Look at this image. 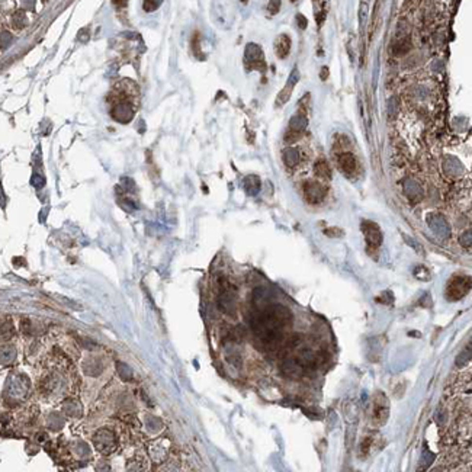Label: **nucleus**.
<instances>
[{
    "instance_id": "f8f14e48",
    "label": "nucleus",
    "mask_w": 472,
    "mask_h": 472,
    "mask_svg": "<svg viewBox=\"0 0 472 472\" xmlns=\"http://www.w3.org/2000/svg\"><path fill=\"white\" fill-rule=\"evenodd\" d=\"M314 171L318 177H321L324 180H330L331 179V169H330L328 163L324 158H320V160L315 161Z\"/></svg>"
},
{
    "instance_id": "9b49d317",
    "label": "nucleus",
    "mask_w": 472,
    "mask_h": 472,
    "mask_svg": "<svg viewBox=\"0 0 472 472\" xmlns=\"http://www.w3.org/2000/svg\"><path fill=\"white\" fill-rule=\"evenodd\" d=\"M307 128V118L303 114H298L295 117L291 118L289 121V131L297 133V134H303V131Z\"/></svg>"
},
{
    "instance_id": "6ab92c4d",
    "label": "nucleus",
    "mask_w": 472,
    "mask_h": 472,
    "mask_svg": "<svg viewBox=\"0 0 472 472\" xmlns=\"http://www.w3.org/2000/svg\"><path fill=\"white\" fill-rule=\"evenodd\" d=\"M279 9H281V1H270L269 3V10H270V13H278L279 12Z\"/></svg>"
},
{
    "instance_id": "aec40b11",
    "label": "nucleus",
    "mask_w": 472,
    "mask_h": 472,
    "mask_svg": "<svg viewBox=\"0 0 472 472\" xmlns=\"http://www.w3.org/2000/svg\"><path fill=\"white\" fill-rule=\"evenodd\" d=\"M297 19H298V26H300L301 29H305V28H307V25H308V22H307V17H305L304 15H298V16H297Z\"/></svg>"
},
{
    "instance_id": "412c9836",
    "label": "nucleus",
    "mask_w": 472,
    "mask_h": 472,
    "mask_svg": "<svg viewBox=\"0 0 472 472\" xmlns=\"http://www.w3.org/2000/svg\"><path fill=\"white\" fill-rule=\"evenodd\" d=\"M157 6H160V1H154V3L146 1V3H144V9H146V10H154Z\"/></svg>"
},
{
    "instance_id": "f257e3e1",
    "label": "nucleus",
    "mask_w": 472,
    "mask_h": 472,
    "mask_svg": "<svg viewBox=\"0 0 472 472\" xmlns=\"http://www.w3.org/2000/svg\"><path fill=\"white\" fill-rule=\"evenodd\" d=\"M471 288V279L468 276H454L446 288V297L451 301H458L464 298Z\"/></svg>"
},
{
    "instance_id": "0eeeda50",
    "label": "nucleus",
    "mask_w": 472,
    "mask_h": 472,
    "mask_svg": "<svg viewBox=\"0 0 472 472\" xmlns=\"http://www.w3.org/2000/svg\"><path fill=\"white\" fill-rule=\"evenodd\" d=\"M281 369H282V373L288 378H300L303 376L304 373V369L297 363V360L294 357H285L282 360V365H281Z\"/></svg>"
},
{
    "instance_id": "f03ea898",
    "label": "nucleus",
    "mask_w": 472,
    "mask_h": 472,
    "mask_svg": "<svg viewBox=\"0 0 472 472\" xmlns=\"http://www.w3.org/2000/svg\"><path fill=\"white\" fill-rule=\"evenodd\" d=\"M388 414H389V404L385 395L382 394H376L372 403V421L376 426H382L387 423L388 420Z\"/></svg>"
},
{
    "instance_id": "6e6552de",
    "label": "nucleus",
    "mask_w": 472,
    "mask_h": 472,
    "mask_svg": "<svg viewBox=\"0 0 472 472\" xmlns=\"http://www.w3.org/2000/svg\"><path fill=\"white\" fill-rule=\"evenodd\" d=\"M291 51V38L287 34H282L275 41V52L279 58H287Z\"/></svg>"
},
{
    "instance_id": "ddd939ff",
    "label": "nucleus",
    "mask_w": 472,
    "mask_h": 472,
    "mask_svg": "<svg viewBox=\"0 0 472 472\" xmlns=\"http://www.w3.org/2000/svg\"><path fill=\"white\" fill-rule=\"evenodd\" d=\"M373 445H375V439L373 436H366L360 446H359V458H366L372 454V449H373Z\"/></svg>"
},
{
    "instance_id": "20e7f679",
    "label": "nucleus",
    "mask_w": 472,
    "mask_h": 472,
    "mask_svg": "<svg viewBox=\"0 0 472 472\" xmlns=\"http://www.w3.org/2000/svg\"><path fill=\"white\" fill-rule=\"evenodd\" d=\"M363 234H365V238H366V243H368V247L369 249H378L381 244H382V231L379 228L378 224L372 222V221H362V225H360Z\"/></svg>"
},
{
    "instance_id": "423d86ee",
    "label": "nucleus",
    "mask_w": 472,
    "mask_h": 472,
    "mask_svg": "<svg viewBox=\"0 0 472 472\" xmlns=\"http://www.w3.org/2000/svg\"><path fill=\"white\" fill-rule=\"evenodd\" d=\"M337 164H338L340 170L347 176L354 174L356 170H357V158L354 157L350 152L340 153L338 157H337Z\"/></svg>"
},
{
    "instance_id": "4be33fe9",
    "label": "nucleus",
    "mask_w": 472,
    "mask_h": 472,
    "mask_svg": "<svg viewBox=\"0 0 472 472\" xmlns=\"http://www.w3.org/2000/svg\"><path fill=\"white\" fill-rule=\"evenodd\" d=\"M328 74H330L328 67H322L321 71H320V77H321V80H327V79H328Z\"/></svg>"
},
{
    "instance_id": "2eb2a0df",
    "label": "nucleus",
    "mask_w": 472,
    "mask_h": 472,
    "mask_svg": "<svg viewBox=\"0 0 472 472\" xmlns=\"http://www.w3.org/2000/svg\"><path fill=\"white\" fill-rule=\"evenodd\" d=\"M433 459H435V455L430 454V452L427 451V448L424 446L423 454H421V461H420V464H421V471L427 470V468L430 467V464L433 462Z\"/></svg>"
},
{
    "instance_id": "4468645a",
    "label": "nucleus",
    "mask_w": 472,
    "mask_h": 472,
    "mask_svg": "<svg viewBox=\"0 0 472 472\" xmlns=\"http://www.w3.org/2000/svg\"><path fill=\"white\" fill-rule=\"evenodd\" d=\"M410 47H411L410 39L404 38L403 41H398L394 45V52H395V55H404V54H407V51L410 50Z\"/></svg>"
},
{
    "instance_id": "dca6fc26",
    "label": "nucleus",
    "mask_w": 472,
    "mask_h": 472,
    "mask_svg": "<svg viewBox=\"0 0 472 472\" xmlns=\"http://www.w3.org/2000/svg\"><path fill=\"white\" fill-rule=\"evenodd\" d=\"M414 276L417 279H420V281H429L430 279V272H429L427 268H424V266L420 265V266H417L414 269Z\"/></svg>"
},
{
    "instance_id": "9d476101",
    "label": "nucleus",
    "mask_w": 472,
    "mask_h": 472,
    "mask_svg": "<svg viewBox=\"0 0 472 472\" xmlns=\"http://www.w3.org/2000/svg\"><path fill=\"white\" fill-rule=\"evenodd\" d=\"M282 157H284V161H285V164H287L288 167H294V166H297V164L300 163V160H301V154H300V150H298V149H295V147H288V149L284 150Z\"/></svg>"
},
{
    "instance_id": "5701e85b",
    "label": "nucleus",
    "mask_w": 472,
    "mask_h": 472,
    "mask_svg": "<svg viewBox=\"0 0 472 472\" xmlns=\"http://www.w3.org/2000/svg\"><path fill=\"white\" fill-rule=\"evenodd\" d=\"M346 472H353V471H350V470H349V471H346Z\"/></svg>"
},
{
    "instance_id": "39448f33",
    "label": "nucleus",
    "mask_w": 472,
    "mask_h": 472,
    "mask_svg": "<svg viewBox=\"0 0 472 472\" xmlns=\"http://www.w3.org/2000/svg\"><path fill=\"white\" fill-rule=\"evenodd\" d=\"M298 82H300V71H298V68L295 67V68L292 70V73L289 74V79L287 80L284 89H282V90L279 92V95L276 96V103H275L276 108H281V106H284V105H287V103L289 102V99H291V96H292V92H294V87L297 86Z\"/></svg>"
},
{
    "instance_id": "f3484780",
    "label": "nucleus",
    "mask_w": 472,
    "mask_h": 472,
    "mask_svg": "<svg viewBox=\"0 0 472 472\" xmlns=\"http://www.w3.org/2000/svg\"><path fill=\"white\" fill-rule=\"evenodd\" d=\"M327 237H331V238H337V237H343L344 233L341 228H337V227H331V228H325L322 231Z\"/></svg>"
},
{
    "instance_id": "a211bd4d",
    "label": "nucleus",
    "mask_w": 472,
    "mask_h": 472,
    "mask_svg": "<svg viewBox=\"0 0 472 472\" xmlns=\"http://www.w3.org/2000/svg\"><path fill=\"white\" fill-rule=\"evenodd\" d=\"M470 360H471V347L467 349V353L464 352L461 356H458V359H456V366H465Z\"/></svg>"
},
{
    "instance_id": "1a4fd4ad",
    "label": "nucleus",
    "mask_w": 472,
    "mask_h": 472,
    "mask_svg": "<svg viewBox=\"0 0 472 472\" xmlns=\"http://www.w3.org/2000/svg\"><path fill=\"white\" fill-rule=\"evenodd\" d=\"M95 443L98 446L99 451L102 452H106V451H111L114 448V435L109 433V432H99L98 436L95 438Z\"/></svg>"
},
{
    "instance_id": "7ed1b4c3",
    "label": "nucleus",
    "mask_w": 472,
    "mask_h": 472,
    "mask_svg": "<svg viewBox=\"0 0 472 472\" xmlns=\"http://www.w3.org/2000/svg\"><path fill=\"white\" fill-rule=\"evenodd\" d=\"M303 192H304V196L305 199L310 202V203H320L324 201L325 195H327V187L321 183V182H317V180H307L304 185H303Z\"/></svg>"
}]
</instances>
